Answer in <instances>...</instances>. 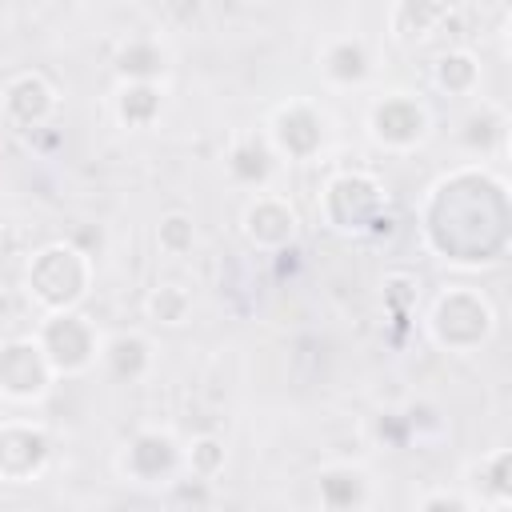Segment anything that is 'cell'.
Here are the masks:
<instances>
[{"mask_svg": "<svg viewBox=\"0 0 512 512\" xmlns=\"http://www.w3.org/2000/svg\"><path fill=\"white\" fill-rule=\"evenodd\" d=\"M388 208H392V196L384 180L368 168L332 172L316 196L320 224L336 236H372L380 224H392Z\"/></svg>", "mask_w": 512, "mask_h": 512, "instance_id": "3", "label": "cell"}, {"mask_svg": "<svg viewBox=\"0 0 512 512\" xmlns=\"http://www.w3.org/2000/svg\"><path fill=\"white\" fill-rule=\"evenodd\" d=\"M444 16H448L444 0H392L388 40L400 44V48H420L424 40H432V32L440 28Z\"/></svg>", "mask_w": 512, "mask_h": 512, "instance_id": "19", "label": "cell"}, {"mask_svg": "<svg viewBox=\"0 0 512 512\" xmlns=\"http://www.w3.org/2000/svg\"><path fill=\"white\" fill-rule=\"evenodd\" d=\"M56 384L48 356L40 352L36 336H8L0 340V400L32 408Z\"/></svg>", "mask_w": 512, "mask_h": 512, "instance_id": "9", "label": "cell"}, {"mask_svg": "<svg viewBox=\"0 0 512 512\" xmlns=\"http://www.w3.org/2000/svg\"><path fill=\"white\" fill-rule=\"evenodd\" d=\"M364 132L380 152L392 156H408L416 148L428 144L432 136V108L424 96L408 92V88H388L384 96H376L364 112Z\"/></svg>", "mask_w": 512, "mask_h": 512, "instance_id": "5", "label": "cell"}, {"mask_svg": "<svg viewBox=\"0 0 512 512\" xmlns=\"http://www.w3.org/2000/svg\"><path fill=\"white\" fill-rule=\"evenodd\" d=\"M508 184L488 164H456L440 172L420 200V232L432 256L456 268L496 264L508 248Z\"/></svg>", "mask_w": 512, "mask_h": 512, "instance_id": "1", "label": "cell"}, {"mask_svg": "<svg viewBox=\"0 0 512 512\" xmlns=\"http://www.w3.org/2000/svg\"><path fill=\"white\" fill-rule=\"evenodd\" d=\"M412 508L420 512H472V500L464 488H424L412 496Z\"/></svg>", "mask_w": 512, "mask_h": 512, "instance_id": "26", "label": "cell"}, {"mask_svg": "<svg viewBox=\"0 0 512 512\" xmlns=\"http://www.w3.org/2000/svg\"><path fill=\"white\" fill-rule=\"evenodd\" d=\"M32 336H36L40 352L48 356L56 380H60V376H68V380H72V376H84V372H92V368L100 364V344H104V336H100V328L92 324V316H84L80 308L40 316V324H36Z\"/></svg>", "mask_w": 512, "mask_h": 512, "instance_id": "7", "label": "cell"}, {"mask_svg": "<svg viewBox=\"0 0 512 512\" xmlns=\"http://www.w3.org/2000/svg\"><path fill=\"white\" fill-rule=\"evenodd\" d=\"M264 140L272 144V152L280 160L308 164L328 144V112L308 96H292V100H284V104H276L268 112Z\"/></svg>", "mask_w": 512, "mask_h": 512, "instance_id": "8", "label": "cell"}, {"mask_svg": "<svg viewBox=\"0 0 512 512\" xmlns=\"http://www.w3.org/2000/svg\"><path fill=\"white\" fill-rule=\"evenodd\" d=\"M276 164H280V156L272 152L264 132H236L228 152H224V168H228L232 184L252 188V192L268 188V180L276 176Z\"/></svg>", "mask_w": 512, "mask_h": 512, "instance_id": "16", "label": "cell"}, {"mask_svg": "<svg viewBox=\"0 0 512 512\" xmlns=\"http://www.w3.org/2000/svg\"><path fill=\"white\" fill-rule=\"evenodd\" d=\"M504 132H508V116L500 104H488L480 100L468 116H464V128H460V144L468 152H488V148H500L504 144Z\"/></svg>", "mask_w": 512, "mask_h": 512, "instance_id": "23", "label": "cell"}, {"mask_svg": "<svg viewBox=\"0 0 512 512\" xmlns=\"http://www.w3.org/2000/svg\"><path fill=\"white\" fill-rule=\"evenodd\" d=\"M164 112V84L160 80H120L112 92V116L128 132H144Z\"/></svg>", "mask_w": 512, "mask_h": 512, "instance_id": "18", "label": "cell"}, {"mask_svg": "<svg viewBox=\"0 0 512 512\" xmlns=\"http://www.w3.org/2000/svg\"><path fill=\"white\" fill-rule=\"evenodd\" d=\"M144 316L160 328H180L192 316V288L180 280H160L144 296Z\"/></svg>", "mask_w": 512, "mask_h": 512, "instance_id": "22", "label": "cell"}, {"mask_svg": "<svg viewBox=\"0 0 512 512\" xmlns=\"http://www.w3.org/2000/svg\"><path fill=\"white\" fill-rule=\"evenodd\" d=\"M52 464V436L40 420H0V484H36Z\"/></svg>", "mask_w": 512, "mask_h": 512, "instance_id": "11", "label": "cell"}, {"mask_svg": "<svg viewBox=\"0 0 512 512\" xmlns=\"http://www.w3.org/2000/svg\"><path fill=\"white\" fill-rule=\"evenodd\" d=\"M116 76L120 80H164V68H168V52L156 36H128L116 56Z\"/></svg>", "mask_w": 512, "mask_h": 512, "instance_id": "20", "label": "cell"}, {"mask_svg": "<svg viewBox=\"0 0 512 512\" xmlns=\"http://www.w3.org/2000/svg\"><path fill=\"white\" fill-rule=\"evenodd\" d=\"M464 496L472 500V508H488V512H504L512 504V452L508 448H492L480 460H472L464 468L460 480Z\"/></svg>", "mask_w": 512, "mask_h": 512, "instance_id": "14", "label": "cell"}, {"mask_svg": "<svg viewBox=\"0 0 512 512\" xmlns=\"http://www.w3.org/2000/svg\"><path fill=\"white\" fill-rule=\"evenodd\" d=\"M316 500L328 512H356L372 504V472L352 460H332L316 472Z\"/></svg>", "mask_w": 512, "mask_h": 512, "instance_id": "15", "label": "cell"}, {"mask_svg": "<svg viewBox=\"0 0 512 512\" xmlns=\"http://www.w3.org/2000/svg\"><path fill=\"white\" fill-rule=\"evenodd\" d=\"M100 368L116 384H140L156 368V344L144 328H120L100 344Z\"/></svg>", "mask_w": 512, "mask_h": 512, "instance_id": "13", "label": "cell"}, {"mask_svg": "<svg viewBox=\"0 0 512 512\" xmlns=\"http://www.w3.org/2000/svg\"><path fill=\"white\" fill-rule=\"evenodd\" d=\"M432 84L444 96H476L480 92V60L468 48H444L432 64Z\"/></svg>", "mask_w": 512, "mask_h": 512, "instance_id": "21", "label": "cell"}, {"mask_svg": "<svg viewBox=\"0 0 512 512\" xmlns=\"http://www.w3.org/2000/svg\"><path fill=\"white\" fill-rule=\"evenodd\" d=\"M92 284H96V260L76 240H48L32 248L24 260V292L40 308V316L80 308Z\"/></svg>", "mask_w": 512, "mask_h": 512, "instance_id": "2", "label": "cell"}, {"mask_svg": "<svg viewBox=\"0 0 512 512\" xmlns=\"http://www.w3.org/2000/svg\"><path fill=\"white\" fill-rule=\"evenodd\" d=\"M224 464H228V448H224L220 436L200 432V436H192L184 444V476L216 484V476H224Z\"/></svg>", "mask_w": 512, "mask_h": 512, "instance_id": "24", "label": "cell"}, {"mask_svg": "<svg viewBox=\"0 0 512 512\" xmlns=\"http://www.w3.org/2000/svg\"><path fill=\"white\" fill-rule=\"evenodd\" d=\"M316 68H320L324 84H332V88H360L372 76V52L360 36H332L320 48Z\"/></svg>", "mask_w": 512, "mask_h": 512, "instance_id": "17", "label": "cell"}, {"mask_svg": "<svg viewBox=\"0 0 512 512\" xmlns=\"http://www.w3.org/2000/svg\"><path fill=\"white\" fill-rule=\"evenodd\" d=\"M240 236L248 240V248L264 256H280L300 240V212L288 196L260 188L240 208Z\"/></svg>", "mask_w": 512, "mask_h": 512, "instance_id": "10", "label": "cell"}, {"mask_svg": "<svg viewBox=\"0 0 512 512\" xmlns=\"http://www.w3.org/2000/svg\"><path fill=\"white\" fill-rule=\"evenodd\" d=\"M428 340L448 356H472L496 336V308L472 284H448L424 312Z\"/></svg>", "mask_w": 512, "mask_h": 512, "instance_id": "4", "label": "cell"}, {"mask_svg": "<svg viewBox=\"0 0 512 512\" xmlns=\"http://www.w3.org/2000/svg\"><path fill=\"white\" fill-rule=\"evenodd\" d=\"M0 108H4V120H8V124L36 132V128H44V124L56 116L60 92H56V84H52L44 72L24 68V72H12V76L4 80V88H0Z\"/></svg>", "mask_w": 512, "mask_h": 512, "instance_id": "12", "label": "cell"}, {"mask_svg": "<svg viewBox=\"0 0 512 512\" xmlns=\"http://www.w3.org/2000/svg\"><path fill=\"white\" fill-rule=\"evenodd\" d=\"M156 248H160L164 256H172V260L188 256V252L196 248V220H192V212L168 208V212L156 220Z\"/></svg>", "mask_w": 512, "mask_h": 512, "instance_id": "25", "label": "cell"}, {"mask_svg": "<svg viewBox=\"0 0 512 512\" xmlns=\"http://www.w3.org/2000/svg\"><path fill=\"white\" fill-rule=\"evenodd\" d=\"M116 476L132 488H168L184 476V440L172 428H136L116 452Z\"/></svg>", "mask_w": 512, "mask_h": 512, "instance_id": "6", "label": "cell"}]
</instances>
